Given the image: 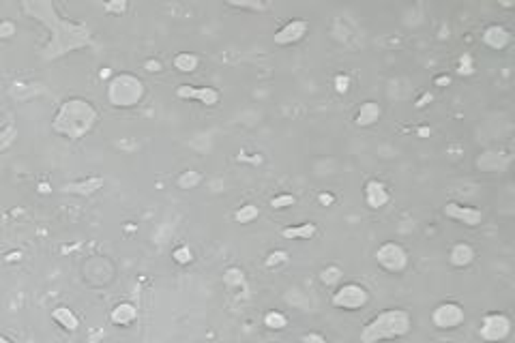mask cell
Wrapping results in <instances>:
<instances>
[{
    "mask_svg": "<svg viewBox=\"0 0 515 343\" xmlns=\"http://www.w3.org/2000/svg\"><path fill=\"white\" fill-rule=\"evenodd\" d=\"M26 11H30L37 19L43 24L54 28V37L50 39V46L46 48V58H60L80 48L91 46V30H88L80 21H69L56 13V7L50 3H37V5H26Z\"/></svg>",
    "mask_w": 515,
    "mask_h": 343,
    "instance_id": "cell-1",
    "label": "cell"
},
{
    "mask_svg": "<svg viewBox=\"0 0 515 343\" xmlns=\"http://www.w3.org/2000/svg\"><path fill=\"white\" fill-rule=\"evenodd\" d=\"M99 120V112L97 107L88 101V99H67L52 120V129L58 136H64L69 140H80L86 133L93 131V127Z\"/></svg>",
    "mask_w": 515,
    "mask_h": 343,
    "instance_id": "cell-2",
    "label": "cell"
},
{
    "mask_svg": "<svg viewBox=\"0 0 515 343\" xmlns=\"http://www.w3.org/2000/svg\"><path fill=\"white\" fill-rule=\"evenodd\" d=\"M412 333V315L408 309L391 307L376 313L359 333L361 343H380V341H395Z\"/></svg>",
    "mask_w": 515,
    "mask_h": 343,
    "instance_id": "cell-3",
    "label": "cell"
},
{
    "mask_svg": "<svg viewBox=\"0 0 515 343\" xmlns=\"http://www.w3.org/2000/svg\"><path fill=\"white\" fill-rule=\"evenodd\" d=\"M144 82L138 75L119 73L107 84V101L114 107H133L144 99Z\"/></svg>",
    "mask_w": 515,
    "mask_h": 343,
    "instance_id": "cell-4",
    "label": "cell"
},
{
    "mask_svg": "<svg viewBox=\"0 0 515 343\" xmlns=\"http://www.w3.org/2000/svg\"><path fill=\"white\" fill-rule=\"evenodd\" d=\"M369 292L365 286L356 284V281H348V284H342L338 286V290L333 292L331 296V303L335 309H342V311H361L369 305Z\"/></svg>",
    "mask_w": 515,
    "mask_h": 343,
    "instance_id": "cell-5",
    "label": "cell"
},
{
    "mask_svg": "<svg viewBox=\"0 0 515 343\" xmlns=\"http://www.w3.org/2000/svg\"><path fill=\"white\" fill-rule=\"evenodd\" d=\"M374 257H376V264L389 275H401L410 264V255H408L406 247L401 243H395V241H387V243L380 245L376 249Z\"/></svg>",
    "mask_w": 515,
    "mask_h": 343,
    "instance_id": "cell-6",
    "label": "cell"
},
{
    "mask_svg": "<svg viewBox=\"0 0 515 343\" xmlns=\"http://www.w3.org/2000/svg\"><path fill=\"white\" fill-rule=\"evenodd\" d=\"M513 322L503 311H491L481 317L479 324V337L485 343H505L511 337Z\"/></svg>",
    "mask_w": 515,
    "mask_h": 343,
    "instance_id": "cell-7",
    "label": "cell"
},
{
    "mask_svg": "<svg viewBox=\"0 0 515 343\" xmlns=\"http://www.w3.org/2000/svg\"><path fill=\"white\" fill-rule=\"evenodd\" d=\"M466 311L457 300H442L432 311V324L438 331H455L464 324Z\"/></svg>",
    "mask_w": 515,
    "mask_h": 343,
    "instance_id": "cell-8",
    "label": "cell"
},
{
    "mask_svg": "<svg viewBox=\"0 0 515 343\" xmlns=\"http://www.w3.org/2000/svg\"><path fill=\"white\" fill-rule=\"evenodd\" d=\"M442 214L446 219H451L455 223H462L466 228H479L483 223V219H485V214H483L481 208L464 204V202H455V200L446 202L442 206Z\"/></svg>",
    "mask_w": 515,
    "mask_h": 343,
    "instance_id": "cell-9",
    "label": "cell"
},
{
    "mask_svg": "<svg viewBox=\"0 0 515 343\" xmlns=\"http://www.w3.org/2000/svg\"><path fill=\"white\" fill-rule=\"evenodd\" d=\"M307 33H309V21L297 17V19L286 21V24L273 35V41H275V46H279V48H290V46H297V43H301L307 37Z\"/></svg>",
    "mask_w": 515,
    "mask_h": 343,
    "instance_id": "cell-10",
    "label": "cell"
},
{
    "mask_svg": "<svg viewBox=\"0 0 515 343\" xmlns=\"http://www.w3.org/2000/svg\"><path fill=\"white\" fill-rule=\"evenodd\" d=\"M363 198H365L367 208H372V210H383V208L391 202V191H389V187H387L383 180L369 178V180H365V185H363Z\"/></svg>",
    "mask_w": 515,
    "mask_h": 343,
    "instance_id": "cell-11",
    "label": "cell"
},
{
    "mask_svg": "<svg viewBox=\"0 0 515 343\" xmlns=\"http://www.w3.org/2000/svg\"><path fill=\"white\" fill-rule=\"evenodd\" d=\"M513 35L507 26L503 24H489L481 30V43L485 48L494 50V52H503L511 46Z\"/></svg>",
    "mask_w": 515,
    "mask_h": 343,
    "instance_id": "cell-12",
    "label": "cell"
},
{
    "mask_svg": "<svg viewBox=\"0 0 515 343\" xmlns=\"http://www.w3.org/2000/svg\"><path fill=\"white\" fill-rule=\"evenodd\" d=\"M176 95L181 97V99H193V101H200L202 105H209V107L217 105V103H219V99H221L219 91H217V89H213V86H189V84H183V86H178Z\"/></svg>",
    "mask_w": 515,
    "mask_h": 343,
    "instance_id": "cell-13",
    "label": "cell"
},
{
    "mask_svg": "<svg viewBox=\"0 0 515 343\" xmlns=\"http://www.w3.org/2000/svg\"><path fill=\"white\" fill-rule=\"evenodd\" d=\"M511 163V155L500 153V150H483V153L475 159V165L481 172H505Z\"/></svg>",
    "mask_w": 515,
    "mask_h": 343,
    "instance_id": "cell-14",
    "label": "cell"
},
{
    "mask_svg": "<svg viewBox=\"0 0 515 343\" xmlns=\"http://www.w3.org/2000/svg\"><path fill=\"white\" fill-rule=\"evenodd\" d=\"M380 118H383V105L378 101H363L359 105V110L354 114V124L361 127V129H367V127H374Z\"/></svg>",
    "mask_w": 515,
    "mask_h": 343,
    "instance_id": "cell-15",
    "label": "cell"
},
{
    "mask_svg": "<svg viewBox=\"0 0 515 343\" xmlns=\"http://www.w3.org/2000/svg\"><path fill=\"white\" fill-rule=\"evenodd\" d=\"M477 260V251L473 245L468 243H455L449 251V264L453 268H468L470 264H473Z\"/></svg>",
    "mask_w": 515,
    "mask_h": 343,
    "instance_id": "cell-16",
    "label": "cell"
},
{
    "mask_svg": "<svg viewBox=\"0 0 515 343\" xmlns=\"http://www.w3.org/2000/svg\"><path fill=\"white\" fill-rule=\"evenodd\" d=\"M318 234V225L313 221H305L299 225H290L281 230V236L286 241H311Z\"/></svg>",
    "mask_w": 515,
    "mask_h": 343,
    "instance_id": "cell-17",
    "label": "cell"
},
{
    "mask_svg": "<svg viewBox=\"0 0 515 343\" xmlns=\"http://www.w3.org/2000/svg\"><path fill=\"white\" fill-rule=\"evenodd\" d=\"M110 319L114 322L116 326H129V324H133V322L138 319V309L133 307L131 303H121V305H116L114 309H112Z\"/></svg>",
    "mask_w": 515,
    "mask_h": 343,
    "instance_id": "cell-18",
    "label": "cell"
},
{
    "mask_svg": "<svg viewBox=\"0 0 515 343\" xmlns=\"http://www.w3.org/2000/svg\"><path fill=\"white\" fill-rule=\"evenodd\" d=\"M101 185H103L101 178H88V180H80V183L62 185V191L64 193H76V196H91V193H95Z\"/></svg>",
    "mask_w": 515,
    "mask_h": 343,
    "instance_id": "cell-19",
    "label": "cell"
},
{
    "mask_svg": "<svg viewBox=\"0 0 515 343\" xmlns=\"http://www.w3.org/2000/svg\"><path fill=\"white\" fill-rule=\"evenodd\" d=\"M52 317H54V322L58 326H62L64 331H78V326H80V319H78V315L71 311V309H67V307H56L54 311H52Z\"/></svg>",
    "mask_w": 515,
    "mask_h": 343,
    "instance_id": "cell-20",
    "label": "cell"
},
{
    "mask_svg": "<svg viewBox=\"0 0 515 343\" xmlns=\"http://www.w3.org/2000/svg\"><path fill=\"white\" fill-rule=\"evenodd\" d=\"M288 324H290L288 315H286V313H281V311H277V309L268 311V313L264 315V326H266L268 331H275V333H279V331H286V328H288Z\"/></svg>",
    "mask_w": 515,
    "mask_h": 343,
    "instance_id": "cell-21",
    "label": "cell"
},
{
    "mask_svg": "<svg viewBox=\"0 0 515 343\" xmlns=\"http://www.w3.org/2000/svg\"><path fill=\"white\" fill-rule=\"evenodd\" d=\"M344 279V270L335 264H329L320 270V284L326 286V288H333V286H340Z\"/></svg>",
    "mask_w": 515,
    "mask_h": 343,
    "instance_id": "cell-22",
    "label": "cell"
},
{
    "mask_svg": "<svg viewBox=\"0 0 515 343\" xmlns=\"http://www.w3.org/2000/svg\"><path fill=\"white\" fill-rule=\"evenodd\" d=\"M260 217V208L256 204H243L236 212H234V221L241 225H247L252 221H256Z\"/></svg>",
    "mask_w": 515,
    "mask_h": 343,
    "instance_id": "cell-23",
    "label": "cell"
},
{
    "mask_svg": "<svg viewBox=\"0 0 515 343\" xmlns=\"http://www.w3.org/2000/svg\"><path fill=\"white\" fill-rule=\"evenodd\" d=\"M198 62H200L198 56H193L189 52H183V54H178L174 58V69H178L181 73H191V71L198 69Z\"/></svg>",
    "mask_w": 515,
    "mask_h": 343,
    "instance_id": "cell-24",
    "label": "cell"
},
{
    "mask_svg": "<svg viewBox=\"0 0 515 343\" xmlns=\"http://www.w3.org/2000/svg\"><path fill=\"white\" fill-rule=\"evenodd\" d=\"M223 281H226L228 288H245L247 286V279H245V272L238 266H230L226 272H223Z\"/></svg>",
    "mask_w": 515,
    "mask_h": 343,
    "instance_id": "cell-25",
    "label": "cell"
},
{
    "mask_svg": "<svg viewBox=\"0 0 515 343\" xmlns=\"http://www.w3.org/2000/svg\"><path fill=\"white\" fill-rule=\"evenodd\" d=\"M288 260H290L288 251H283V249H275V251H271V253L266 255V260H264V266L273 270V268H279V266L288 264Z\"/></svg>",
    "mask_w": 515,
    "mask_h": 343,
    "instance_id": "cell-26",
    "label": "cell"
},
{
    "mask_svg": "<svg viewBox=\"0 0 515 343\" xmlns=\"http://www.w3.org/2000/svg\"><path fill=\"white\" fill-rule=\"evenodd\" d=\"M200 180H202V176H200V172L187 169V172H183L181 176H178L176 185L181 187V189H193L195 185H200Z\"/></svg>",
    "mask_w": 515,
    "mask_h": 343,
    "instance_id": "cell-27",
    "label": "cell"
},
{
    "mask_svg": "<svg viewBox=\"0 0 515 343\" xmlns=\"http://www.w3.org/2000/svg\"><path fill=\"white\" fill-rule=\"evenodd\" d=\"M297 204V196H293V193H277V196L271 200V208L273 210H286L290 206Z\"/></svg>",
    "mask_w": 515,
    "mask_h": 343,
    "instance_id": "cell-28",
    "label": "cell"
},
{
    "mask_svg": "<svg viewBox=\"0 0 515 343\" xmlns=\"http://www.w3.org/2000/svg\"><path fill=\"white\" fill-rule=\"evenodd\" d=\"M333 89L338 95H348L352 89V77L348 73H338L333 77Z\"/></svg>",
    "mask_w": 515,
    "mask_h": 343,
    "instance_id": "cell-29",
    "label": "cell"
},
{
    "mask_svg": "<svg viewBox=\"0 0 515 343\" xmlns=\"http://www.w3.org/2000/svg\"><path fill=\"white\" fill-rule=\"evenodd\" d=\"M457 73H460V75H464V77H468V75H475V58L470 56L468 52H466V54H462V56H460V60H457Z\"/></svg>",
    "mask_w": 515,
    "mask_h": 343,
    "instance_id": "cell-30",
    "label": "cell"
},
{
    "mask_svg": "<svg viewBox=\"0 0 515 343\" xmlns=\"http://www.w3.org/2000/svg\"><path fill=\"white\" fill-rule=\"evenodd\" d=\"M172 257H174V262H176V264L185 266V264H189V262L193 260V253H191V249H189V247H185V245H183V247L174 249Z\"/></svg>",
    "mask_w": 515,
    "mask_h": 343,
    "instance_id": "cell-31",
    "label": "cell"
},
{
    "mask_svg": "<svg viewBox=\"0 0 515 343\" xmlns=\"http://www.w3.org/2000/svg\"><path fill=\"white\" fill-rule=\"evenodd\" d=\"M230 7L250 9V11H266V9H271V5H268V3H230Z\"/></svg>",
    "mask_w": 515,
    "mask_h": 343,
    "instance_id": "cell-32",
    "label": "cell"
},
{
    "mask_svg": "<svg viewBox=\"0 0 515 343\" xmlns=\"http://www.w3.org/2000/svg\"><path fill=\"white\" fill-rule=\"evenodd\" d=\"M301 343H329V339L322 333H305Z\"/></svg>",
    "mask_w": 515,
    "mask_h": 343,
    "instance_id": "cell-33",
    "label": "cell"
},
{
    "mask_svg": "<svg viewBox=\"0 0 515 343\" xmlns=\"http://www.w3.org/2000/svg\"><path fill=\"white\" fill-rule=\"evenodd\" d=\"M318 204L320 206H333L335 196H333V193H329V191H322V193H318Z\"/></svg>",
    "mask_w": 515,
    "mask_h": 343,
    "instance_id": "cell-34",
    "label": "cell"
},
{
    "mask_svg": "<svg viewBox=\"0 0 515 343\" xmlns=\"http://www.w3.org/2000/svg\"><path fill=\"white\" fill-rule=\"evenodd\" d=\"M449 84H451V77L449 75H438L434 80V86H440V89H442V86H449Z\"/></svg>",
    "mask_w": 515,
    "mask_h": 343,
    "instance_id": "cell-35",
    "label": "cell"
},
{
    "mask_svg": "<svg viewBox=\"0 0 515 343\" xmlns=\"http://www.w3.org/2000/svg\"><path fill=\"white\" fill-rule=\"evenodd\" d=\"M127 9V5L125 3H121V5H105V11H116V13H123Z\"/></svg>",
    "mask_w": 515,
    "mask_h": 343,
    "instance_id": "cell-36",
    "label": "cell"
},
{
    "mask_svg": "<svg viewBox=\"0 0 515 343\" xmlns=\"http://www.w3.org/2000/svg\"><path fill=\"white\" fill-rule=\"evenodd\" d=\"M428 101H432V95H430V93H425V95L417 101V107H419V110H421V107L428 105Z\"/></svg>",
    "mask_w": 515,
    "mask_h": 343,
    "instance_id": "cell-37",
    "label": "cell"
},
{
    "mask_svg": "<svg viewBox=\"0 0 515 343\" xmlns=\"http://www.w3.org/2000/svg\"><path fill=\"white\" fill-rule=\"evenodd\" d=\"M146 67H148V71H162V64L157 62V60H155V62H152V60L146 62Z\"/></svg>",
    "mask_w": 515,
    "mask_h": 343,
    "instance_id": "cell-38",
    "label": "cell"
},
{
    "mask_svg": "<svg viewBox=\"0 0 515 343\" xmlns=\"http://www.w3.org/2000/svg\"><path fill=\"white\" fill-rule=\"evenodd\" d=\"M428 133H430V129H425V127L419 129V136H428Z\"/></svg>",
    "mask_w": 515,
    "mask_h": 343,
    "instance_id": "cell-39",
    "label": "cell"
}]
</instances>
